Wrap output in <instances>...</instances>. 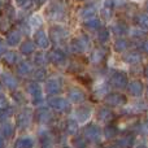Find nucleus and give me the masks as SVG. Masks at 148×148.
<instances>
[]
</instances>
